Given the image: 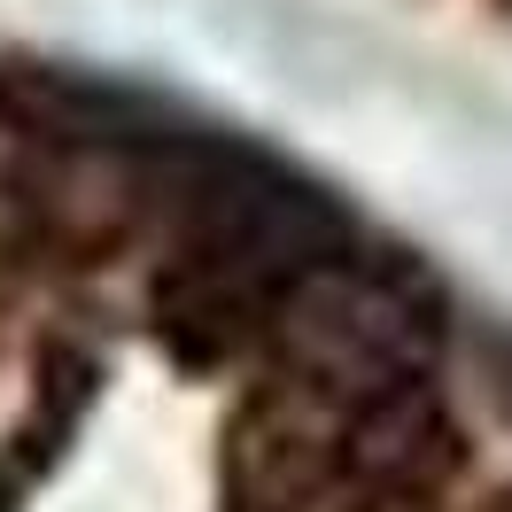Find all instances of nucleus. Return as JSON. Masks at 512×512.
<instances>
[]
</instances>
